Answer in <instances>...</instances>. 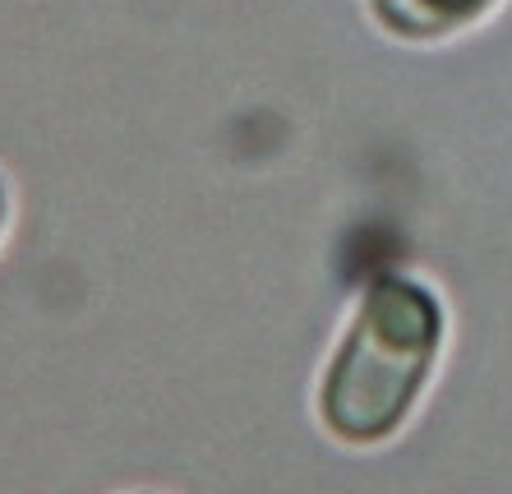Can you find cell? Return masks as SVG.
Returning a JSON list of instances; mask_svg holds the SVG:
<instances>
[{
    "label": "cell",
    "instance_id": "6da1fadb",
    "mask_svg": "<svg viewBox=\"0 0 512 494\" xmlns=\"http://www.w3.org/2000/svg\"><path fill=\"white\" fill-rule=\"evenodd\" d=\"M448 342V310L425 282L383 278L360 296L319 384V416L333 439L388 444L420 407Z\"/></svg>",
    "mask_w": 512,
    "mask_h": 494
},
{
    "label": "cell",
    "instance_id": "7a4b0ae2",
    "mask_svg": "<svg viewBox=\"0 0 512 494\" xmlns=\"http://www.w3.org/2000/svg\"><path fill=\"white\" fill-rule=\"evenodd\" d=\"M499 5L503 0H370V14L402 42H443L485 24Z\"/></svg>",
    "mask_w": 512,
    "mask_h": 494
},
{
    "label": "cell",
    "instance_id": "3957f363",
    "mask_svg": "<svg viewBox=\"0 0 512 494\" xmlns=\"http://www.w3.org/2000/svg\"><path fill=\"white\" fill-rule=\"evenodd\" d=\"M5 217H10V194H5V181H0V236H5Z\"/></svg>",
    "mask_w": 512,
    "mask_h": 494
}]
</instances>
